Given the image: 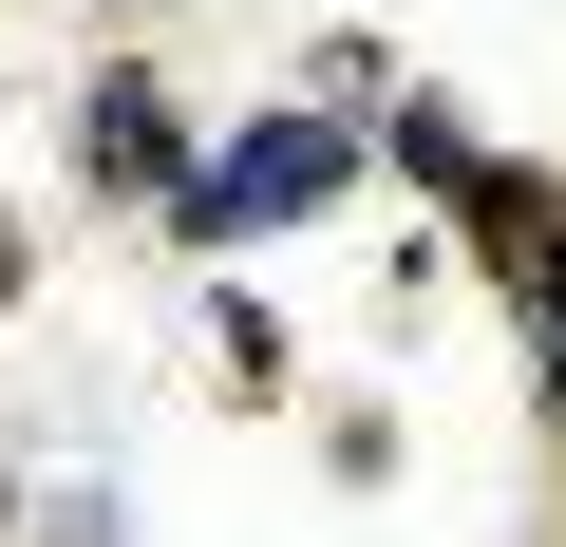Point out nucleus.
I'll return each instance as SVG.
<instances>
[{
    "label": "nucleus",
    "instance_id": "f257e3e1",
    "mask_svg": "<svg viewBox=\"0 0 566 547\" xmlns=\"http://www.w3.org/2000/svg\"><path fill=\"white\" fill-rule=\"evenodd\" d=\"M340 189H359V133H340V114H245L227 151H189L170 227H189V245H245V227H303V208H340Z\"/></svg>",
    "mask_w": 566,
    "mask_h": 547
},
{
    "label": "nucleus",
    "instance_id": "f03ea898",
    "mask_svg": "<svg viewBox=\"0 0 566 547\" xmlns=\"http://www.w3.org/2000/svg\"><path fill=\"white\" fill-rule=\"evenodd\" d=\"M76 170L170 208V189H189V133H170V95H151V76H95V95H76Z\"/></svg>",
    "mask_w": 566,
    "mask_h": 547
},
{
    "label": "nucleus",
    "instance_id": "7ed1b4c3",
    "mask_svg": "<svg viewBox=\"0 0 566 547\" xmlns=\"http://www.w3.org/2000/svg\"><path fill=\"white\" fill-rule=\"evenodd\" d=\"M378 151H397L416 189H453V170H472V114H453V95H397V133H378Z\"/></svg>",
    "mask_w": 566,
    "mask_h": 547
},
{
    "label": "nucleus",
    "instance_id": "20e7f679",
    "mask_svg": "<svg viewBox=\"0 0 566 547\" xmlns=\"http://www.w3.org/2000/svg\"><path fill=\"white\" fill-rule=\"evenodd\" d=\"M20 284H39V245H20V208H0V303H20Z\"/></svg>",
    "mask_w": 566,
    "mask_h": 547
}]
</instances>
